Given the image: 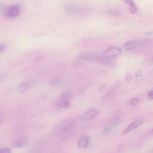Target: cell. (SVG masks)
<instances>
[{
	"label": "cell",
	"mask_w": 153,
	"mask_h": 153,
	"mask_svg": "<svg viewBox=\"0 0 153 153\" xmlns=\"http://www.w3.org/2000/svg\"><path fill=\"white\" fill-rule=\"evenodd\" d=\"M112 127H109V126H108V127H106L103 130V134L104 135H108L109 134H110L111 133V131H112Z\"/></svg>",
	"instance_id": "9a60e30c"
},
{
	"label": "cell",
	"mask_w": 153,
	"mask_h": 153,
	"mask_svg": "<svg viewBox=\"0 0 153 153\" xmlns=\"http://www.w3.org/2000/svg\"><path fill=\"white\" fill-rule=\"evenodd\" d=\"M105 87H106V85H105V84H103V85H101L99 87V91H103L105 88Z\"/></svg>",
	"instance_id": "d4e9b609"
},
{
	"label": "cell",
	"mask_w": 153,
	"mask_h": 153,
	"mask_svg": "<svg viewBox=\"0 0 153 153\" xmlns=\"http://www.w3.org/2000/svg\"><path fill=\"white\" fill-rule=\"evenodd\" d=\"M124 2H125L128 6L134 4V2L133 1V0H124Z\"/></svg>",
	"instance_id": "7402d4cb"
},
{
	"label": "cell",
	"mask_w": 153,
	"mask_h": 153,
	"mask_svg": "<svg viewBox=\"0 0 153 153\" xmlns=\"http://www.w3.org/2000/svg\"><path fill=\"white\" fill-rule=\"evenodd\" d=\"M129 10L130 11V13L133 14H134L137 13V8L136 7V5L134 4L133 5H130L129 6Z\"/></svg>",
	"instance_id": "5bb4252c"
},
{
	"label": "cell",
	"mask_w": 153,
	"mask_h": 153,
	"mask_svg": "<svg viewBox=\"0 0 153 153\" xmlns=\"http://www.w3.org/2000/svg\"><path fill=\"white\" fill-rule=\"evenodd\" d=\"M0 153H12L11 149L9 148H7V147H4L2 148L1 151H0Z\"/></svg>",
	"instance_id": "d6986e66"
},
{
	"label": "cell",
	"mask_w": 153,
	"mask_h": 153,
	"mask_svg": "<svg viewBox=\"0 0 153 153\" xmlns=\"http://www.w3.org/2000/svg\"><path fill=\"white\" fill-rule=\"evenodd\" d=\"M143 43V42L140 40H132L124 43L122 47L124 50H130L140 47Z\"/></svg>",
	"instance_id": "5b68a950"
},
{
	"label": "cell",
	"mask_w": 153,
	"mask_h": 153,
	"mask_svg": "<svg viewBox=\"0 0 153 153\" xmlns=\"http://www.w3.org/2000/svg\"><path fill=\"white\" fill-rule=\"evenodd\" d=\"M74 124V120L73 119H66L55 126L53 131L56 136H60L71 128Z\"/></svg>",
	"instance_id": "7a4b0ae2"
},
{
	"label": "cell",
	"mask_w": 153,
	"mask_h": 153,
	"mask_svg": "<svg viewBox=\"0 0 153 153\" xmlns=\"http://www.w3.org/2000/svg\"><path fill=\"white\" fill-rule=\"evenodd\" d=\"M5 47H6V45L5 44H0V52L3 51L5 48Z\"/></svg>",
	"instance_id": "cb8c5ba5"
},
{
	"label": "cell",
	"mask_w": 153,
	"mask_h": 153,
	"mask_svg": "<svg viewBox=\"0 0 153 153\" xmlns=\"http://www.w3.org/2000/svg\"><path fill=\"white\" fill-rule=\"evenodd\" d=\"M121 53V50L118 47H110L106 49L103 52V56L105 57L112 59L120 56Z\"/></svg>",
	"instance_id": "277c9868"
},
{
	"label": "cell",
	"mask_w": 153,
	"mask_h": 153,
	"mask_svg": "<svg viewBox=\"0 0 153 153\" xmlns=\"http://www.w3.org/2000/svg\"><path fill=\"white\" fill-rule=\"evenodd\" d=\"M150 133H151V134H153V128L151 130V131H150Z\"/></svg>",
	"instance_id": "4316f807"
},
{
	"label": "cell",
	"mask_w": 153,
	"mask_h": 153,
	"mask_svg": "<svg viewBox=\"0 0 153 153\" xmlns=\"http://www.w3.org/2000/svg\"><path fill=\"white\" fill-rule=\"evenodd\" d=\"M131 79H132V76H131V75L128 74V75H127L125 77V81H126V82H127V83L130 82Z\"/></svg>",
	"instance_id": "ffe728a7"
},
{
	"label": "cell",
	"mask_w": 153,
	"mask_h": 153,
	"mask_svg": "<svg viewBox=\"0 0 153 153\" xmlns=\"http://www.w3.org/2000/svg\"><path fill=\"white\" fill-rule=\"evenodd\" d=\"M114 93H115V91H114V90L113 89H110V90H109L106 92V94H105V96H106V99H109L110 97H111L112 96H114Z\"/></svg>",
	"instance_id": "e0dca14e"
},
{
	"label": "cell",
	"mask_w": 153,
	"mask_h": 153,
	"mask_svg": "<svg viewBox=\"0 0 153 153\" xmlns=\"http://www.w3.org/2000/svg\"><path fill=\"white\" fill-rule=\"evenodd\" d=\"M138 101H139V99L137 98H136V97L133 98L130 101V105L131 106H135V105H136L137 104Z\"/></svg>",
	"instance_id": "ac0fdd59"
},
{
	"label": "cell",
	"mask_w": 153,
	"mask_h": 153,
	"mask_svg": "<svg viewBox=\"0 0 153 153\" xmlns=\"http://www.w3.org/2000/svg\"><path fill=\"white\" fill-rule=\"evenodd\" d=\"M57 106L59 107L60 108H69L70 106V102L68 100H63L57 103Z\"/></svg>",
	"instance_id": "4fadbf2b"
},
{
	"label": "cell",
	"mask_w": 153,
	"mask_h": 153,
	"mask_svg": "<svg viewBox=\"0 0 153 153\" xmlns=\"http://www.w3.org/2000/svg\"><path fill=\"white\" fill-rule=\"evenodd\" d=\"M29 139L26 136H22L17 138L12 144V146L16 148H20L25 146L28 143Z\"/></svg>",
	"instance_id": "8992f818"
},
{
	"label": "cell",
	"mask_w": 153,
	"mask_h": 153,
	"mask_svg": "<svg viewBox=\"0 0 153 153\" xmlns=\"http://www.w3.org/2000/svg\"><path fill=\"white\" fill-rule=\"evenodd\" d=\"M79 56L81 58L91 62L104 65H111L112 63L111 59H109L103 55H98L91 53H82L80 54Z\"/></svg>",
	"instance_id": "6da1fadb"
},
{
	"label": "cell",
	"mask_w": 153,
	"mask_h": 153,
	"mask_svg": "<svg viewBox=\"0 0 153 153\" xmlns=\"http://www.w3.org/2000/svg\"><path fill=\"white\" fill-rule=\"evenodd\" d=\"M148 98L150 100H152L153 99V90L149 91L148 94Z\"/></svg>",
	"instance_id": "603a6c76"
},
{
	"label": "cell",
	"mask_w": 153,
	"mask_h": 153,
	"mask_svg": "<svg viewBox=\"0 0 153 153\" xmlns=\"http://www.w3.org/2000/svg\"><path fill=\"white\" fill-rule=\"evenodd\" d=\"M2 121V115H1V114H0V126L1 125Z\"/></svg>",
	"instance_id": "484cf974"
},
{
	"label": "cell",
	"mask_w": 153,
	"mask_h": 153,
	"mask_svg": "<svg viewBox=\"0 0 153 153\" xmlns=\"http://www.w3.org/2000/svg\"><path fill=\"white\" fill-rule=\"evenodd\" d=\"M72 92H71L69 91H65L61 94L60 98L62 100H68V99H70L72 97Z\"/></svg>",
	"instance_id": "8fae6325"
},
{
	"label": "cell",
	"mask_w": 153,
	"mask_h": 153,
	"mask_svg": "<svg viewBox=\"0 0 153 153\" xmlns=\"http://www.w3.org/2000/svg\"><path fill=\"white\" fill-rule=\"evenodd\" d=\"M142 75V71H137L136 72V73L134 74V76L137 78H139V77H140Z\"/></svg>",
	"instance_id": "44dd1931"
},
{
	"label": "cell",
	"mask_w": 153,
	"mask_h": 153,
	"mask_svg": "<svg viewBox=\"0 0 153 153\" xmlns=\"http://www.w3.org/2000/svg\"><path fill=\"white\" fill-rule=\"evenodd\" d=\"M90 143V137L88 136H82L78 140V146L82 149H86Z\"/></svg>",
	"instance_id": "ba28073f"
},
{
	"label": "cell",
	"mask_w": 153,
	"mask_h": 153,
	"mask_svg": "<svg viewBox=\"0 0 153 153\" xmlns=\"http://www.w3.org/2000/svg\"><path fill=\"white\" fill-rule=\"evenodd\" d=\"M97 115V111L95 109H89L88 111H86L82 117V118L83 120L88 121H90L93 119H94Z\"/></svg>",
	"instance_id": "9c48e42d"
},
{
	"label": "cell",
	"mask_w": 153,
	"mask_h": 153,
	"mask_svg": "<svg viewBox=\"0 0 153 153\" xmlns=\"http://www.w3.org/2000/svg\"><path fill=\"white\" fill-rule=\"evenodd\" d=\"M20 13V8L18 5L13 4L8 6L5 11V16L8 18H16Z\"/></svg>",
	"instance_id": "3957f363"
},
{
	"label": "cell",
	"mask_w": 153,
	"mask_h": 153,
	"mask_svg": "<svg viewBox=\"0 0 153 153\" xmlns=\"http://www.w3.org/2000/svg\"><path fill=\"white\" fill-rule=\"evenodd\" d=\"M143 123V121L142 120H136L134 121H133L132 123H131L129 126H128L123 131L122 134L124 135L126 134L127 133H129L130 131H131V130L139 127L140 126L142 125V124Z\"/></svg>",
	"instance_id": "52a82bcc"
},
{
	"label": "cell",
	"mask_w": 153,
	"mask_h": 153,
	"mask_svg": "<svg viewBox=\"0 0 153 153\" xmlns=\"http://www.w3.org/2000/svg\"><path fill=\"white\" fill-rule=\"evenodd\" d=\"M29 85L27 83L23 82L18 85V87H17V90L19 93H23L25 92L29 88Z\"/></svg>",
	"instance_id": "30bf717a"
},
{
	"label": "cell",
	"mask_w": 153,
	"mask_h": 153,
	"mask_svg": "<svg viewBox=\"0 0 153 153\" xmlns=\"http://www.w3.org/2000/svg\"><path fill=\"white\" fill-rule=\"evenodd\" d=\"M120 118L117 117L115 118H114L111 121V125L112 126H117L120 123Z\"/></svg>",
	"instance_id": "2e32d148"
},
{
	"label": "cell",
	"mask_w": 153,
	"mask_h": 153,
	"mask_svg": "<svg viewBox=\"0 0 153 153\" xmlns=\"http://www.w3.org/2000/svg\"><path fill=\"white\" fill-rule=\"evenodd\" d=\"M66 10L67 13L69 14H74V13H75L76 11V8L74 5L69 4L67 5L66 8Z\"/></svg>",
	"instance_id": "7c38bea8"
},
{
	"label": "cell",
	"mask_w": 153,
	"mask_h": 153,
	"mask_svg": "<svg viewBox=\"0 0 153 153\" xmlns=\"http://www.w3.org/2000/svg\"><path fill=\"white\" fill-rule=\"evenodd\" d=\"M33 153H35V152H33Z\"/></svg>",
	"instance_id": "83f0119b"
}]
</instances>
